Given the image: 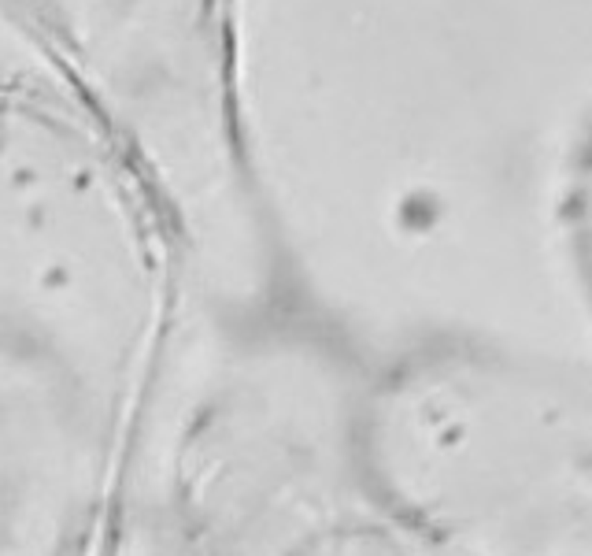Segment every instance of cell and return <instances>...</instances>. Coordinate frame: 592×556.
<instances>
[{
	"label": "cell",
	"instance_id": "cell-1",
	"mask_svg": "<svg viewBox=\"0 0 592 556\" xmlns=\"http://www.w3.org/2000/svg\"><path fill=\"white\" fill-rule=\"evenodd\" d=\"M93 123L174 208L226 153V0H4Z\"/></svg>",
	"mask_w": 592,
	"mask_h": 556
}]
</instances>
